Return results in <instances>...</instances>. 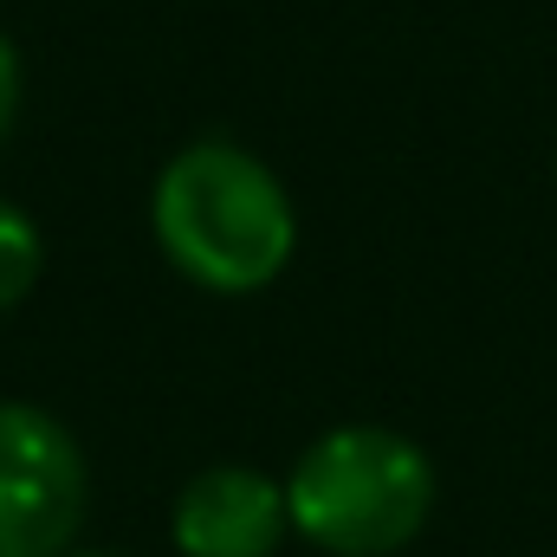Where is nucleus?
Returning a JSON list of instances; mask_svg holds the SVG:
<instances>
[{
    "instance_id": "0eeeda50",
    "label": "nucleus",
    "mask_w": 557,
    "mask_h": 557,
    "mask_svg": "<svg viewBox=\"0 0 557 557\" xmlns=\"http://www.w3.org/2000/svg\"><path fill=\"white\" fill-rule=\"evenodd\" d=\"M65 557H111V552H65Z\"/></svg>"
},
{
    "instance_id": "7ed1b4c3",
    "label": "nucleus",
    "mask_w": 557,
    "mask_h": 557,
    "mask_svg": "<svg viewBox=\"0 0 557 557\" xmlns=\"http://www.w3.org/2000/svg\"><path fill=\"white\" fill-rule=\"evenodd\" d=\"M91 512V467L39 403H0V557H65Z\"/></svg>"
},
{
    "instance_id": "f03ea898",
    "label": "nucleus",
    "mask_w": 557,
    "mask_h": 557,
    "mask_svg": "<svg viewBox=\"0 0 557 557\" xmlns=\"http://www.w3.org/2000/svg\"><path fill=\"white\" fill-rule=\"evenodd\" d=\"M292 532L331 557H389L434 512V467L396 428H331L285 480Z\"/></svg>"
},
{
    "instance_id": "39448f33",
    "label": "nucleus",
    "mask_w": 557,
    "mask_h": 557,
    "mask_svg": "<svg viewBox=\"0 0 557 557\" xmlns=\"http://www.w3.org/2000/svg\"><path fill=\"white\" fill-rule=\"evenodd\" d=\"M39 273H46V234H39V221L26 208L0 201V311L26 305Z\"/></svg>"
},
{
    "instance_id": "423d86ee",
    "label": "nucleus",
    "mask_w": 557,
    "mask_h": 557,
    "mask_svg": "<svg viewBox=\"0 0 557 557\" xmlns=\"http://www.w3.org/2000/svg\"><path fill=\"white\" fill-rule=\"evenodd\" d=\"M13 117H20V59H13V46L0 33V143L13 137Z\"/></svg>"
},
{
    "instance_id": "f257e3e1",
    "label": "nucleus",
    "mask_w": 557,
    "mask_h": 557,
    "mask_svg": "<svg viewBox=\"0 0 557 557\" xmlns=\"http://www.w3.org/2000/svg\"><path fill=\"white\" fill-rule=\"evenodd\" d=\"M149 227L169 267L201 292H260L298 247V214L273 169L227 137L175 149L149 195Z\"/></svg>"
},
{
    "instance_id": "20e7f679",
    "label": "nucleus",
    "mask_w": 557,
    "mask_h": 557,
    "mask_svg": "<svg viewBox=\"0 0 557 557\" xmlns=\"http://www.w3.org/2000/svg\"><path fill=\"white\" fill-rule=\"evenodd\" d=\"M169 532L182 557H273L292 532V506L260 467H208L175 493Z\"/></svg>"
}]
</instances>
